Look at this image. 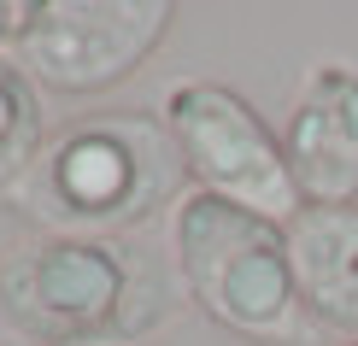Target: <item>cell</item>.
Segmentation results:
<instances>
[{"label":"cell","mask_w":358,"mask_h":346,"mask_svg":"<svg viewBox=\"0 0 358 346\" xmlns=\"http://www.w3.org/2000/svg\"><path fill=\"white\" fill-rule=\"evenodd\" d=\"M182 182L188 164L159 112H94L48 135L41 159L6 188V200L48 235L117 240L159 206L182 200Z\"/></svg>","instance_id":"1"},{"label":"cell","mask_w":358,"mask_h":346,"mask_svg":"<svg viewBox=\"0 0 358 346\" xmlns=\"http://www.w3.org/2000/svg\"><path fill=\"white\" fill-rule=\"evenodd\" d=\"M171 259L188 299L252 346H306L317 335L288 259V229L188 188L171 206Z\"/></svg>","instance_id":"2"},{"label":"cell","mask_w":358,"mask_h":346,"mask_svg":"<svg viewBox=\"0 0 358 346\" xmlns=\"http://www.w3.org/2000/svg\"><path fill=\"white\" fill-rule=\"evenodd\" d=\"M0 311L41 346L65 340H141L159 323L153 282L124 240L48 235L0 264Z\"/></svg>","instance_id":"3"},{"label":"cell","mask_w":358,"mask_h":346,"mask_svg":"<svg viewBox=\"0 0 358 346\" xmlns=\"http://www.w3.org/2000/svg\"><path fill=\"white\" fill-rule=\"evenodd\" d=\"M159 117H165L200 194L229 200L241 212H259V217L282 223V229L306 212L300 194H294L288 153H282L276 129L229 82H206V77L171 82L165 100H159Z\"/></svg>","instance_id":"4"},{"label":"cell","mask_w":358,"mask_h":346,"mask_svg":"<svg viewBox=\"0 0 358 346\" xmlns=\"http://www.w3.org/2000/svg\"><path fill=\"white\" fill-rule=\"evenodd\" d=\"M171 0H41L6 59L48 94H100L136 77L171 36Z\"/></svg>","instance_id":"5"},{"label":"cell","mask_w":358,"mask_h":346,"mask_svg":"<svg viewBox=\"0 0 358 346\" xmlns=\"http://www.w3.org/2000/svg\"><path fill=\"white\" fill-rule=\"evenodd\" d=\"M288 176L300 206H358V71L311 65L288 112Z\"/></svg>","instance_id":"6"},{"label":"cell","mask_w":358,"mask_h":346,"mask_svg":"<svg viewBox=\"0 0 358 346\" xmlns=\"http://www.w3.org/2000/svg\"><path fill=\"white\" fill-rule=\"evenodd\" d=\"M288 259L311 323L358 335V206H306L288 223Z\"/></svg>","instance_id":"7"},{"label":"cell","mask_w":358,"mask_h":346,"mask_svg":"<svg viewBox=\"0 0 358 346\" xmlns=\"http://www.w3.org/2000/svg\"><path fill=\"white\" fill-rule=\"evenodd\" d=\"M48 147V112L41 88L12 59H0V188H12Z\"/></svg>","instance_id":"8"},{"label":"cell","mask_w":358,"mask_h":346,"mask_svg":"<svg viewBox=\"0 0 358 346\" xmlns=\"http://www.w3.org/2000/svg\"><path fill=\"white\" fill-rule=\"evenodd\" d=\"M36 12H41V0H0V59H6V53L29 36Z\"/></svg>","instance_id":"9"},{"label":"cell","mask_w":358,"mask_h":346,"mask_svg":"<svg viewBox=\"0 0 358 346\" xmlns=\"http://www.w3.org/2000/svg\"><path fill=\"white\" fill-rule=\"evenodd\" d=\"M65 346H141V340H117V335H106V340H65Z\"/></svg>","instance_id":"10"},{"label":"cell","mask_w":358,"mask_h":346,"mask_svg":"<svg viewBox=\"0 0 358 346\" xmlns=\"http://www.w3.org/2000/svg\"><path fill=\"white\" fill-rule=\"evenodd\" d=\"M347 346H358V335H352V340H347Z\"/></svg>","instance_id":"11"}]
</instances>
